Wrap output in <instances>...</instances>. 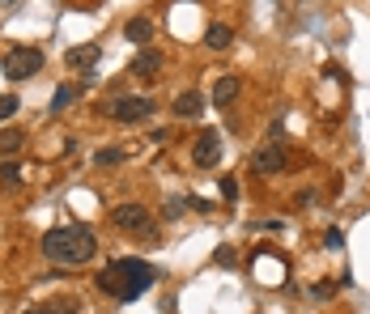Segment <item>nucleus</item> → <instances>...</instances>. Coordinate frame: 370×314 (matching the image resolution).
Wrapping results in <instances>:
<instances>
[{"instance_id": "19", "label": "nucleus", "mask_w": 370, "mask_h": 314, "mask_svg": "<svg viewBox=\"0 0 370 314\" xmlns=\"http://www.w3.org/2000/svg\"><path fill=\"white\" fill-rule=\"evenodd\" d=\"M17 106H21V98H17V94H0V119L17 115Z\"/></svg>"}, {"instance_id": "21", "label": "nucleus", "mask_w": 370, "mask_h": 314, "mask_svg": "<svg viewBox=\"0 0 370 314\" xmlns=\"http://www.w3.org/2000/svg\"><path fill=\"white\" fill-rule=\"evenodd\" d=\"M324 247H328V251H341V247H345V234H341V230L332 225V230L324 234Z\"/></svg>"}, {"instance_id": "15", "label": "nucleus", "mask_w": 370, "mask_h": 314, "mask_svg": "<svg viewBox=\"0 0 370 314\" xmlns=\"http://www.w3.org/2000/svg\"><path fill=\"white\" fill-rule=\"evenodd\" d=\"M77 94H81V85H60V89L51 94V111L60 115L64 106H72V98H77Z\"/></svg>"}, {"instance_id": "2", "label": "nucleus", "mask_w": 370, "mask_h": 314, "mask_svg": "<svg viewBox=\"0 0 370 314\" xmlns=\"http://www.w3.org/2000/svg\"><path fill=\"white\" fill-rule=\"evenodd\" d=\"M94 251H98V238L85 225H60L43 234V255L55 268H81L94 259Z\"/></svg>"}, {"instance_id": "3", "label": "nucleus", "mask_w": 370, "mask_h": 314, "mask_svg": "<svg viewBox=\"0 0 370 314\" xmlns=\"http://www.w3.org/2000/svg\"><path fill=\"white\" fill-rule=\"evenodd\" d=\"M153 111H158V102L145 98V94H119V98L102 102V115H111V119H119V123H141V119H149Z\"/></svg>"}, {"instance_id": "6", "label": "nucleus", "mask_w": 370, "mask_h": 314, "mask_svg": "<svg viewBox=\"0 0 370 314\" xmlns=\"http://www.w3.org/2000/svg\"><path fill=\"white\" fill-rule=\"evenodd\" d=\"M285 166H290V153H285V145L281 140H268V145H260L256 153H251V170L256 174H285Z\"/></svg>"}, {"instance_id": "11", "label": "nucleus", "mask_w": 370, "mask_h": 314, "mask_svg": "<svg viewBox=\"0 0 370 314\" xmlns=\"http://www.w3.org/2000/svg\"><path fill=\"white\" fill-rule=\"evenodd\" d=\"M158 68H162V51H158V47H141V51L132 55V72H136V77H153Z\"/></svg>"}, {"instance_id": "20", "label": "nucleus", "mask_w": 370, "mask_h": 314, "mask_svg": "<svg viewBox=\"0 0 370 314\" xmlns=\"http://www.w3.org/2000/svg\"><path fill=\"white\" fill-rule=\"evenodd\" d=\"M217 191H222V200H239V183H234L230 174H226V179L217 183Z\"/></svg>"}, {"instance_id": "4", "label": "nucleus", "mask_w": 370, "mask_h": 314, "mask_svg": "<svg viewBox=\"0 0 370 314\" xmlns=\"http://www.w3.org/2000/svg\"><path fill=\"white\" fill-rule=\"evenodd\" d=\"M0 68H4L9 81H30V77L43 72V51L38 47H13V51H4Z\"/></svg>"}, {"instance_id": "22", "label": "nucleus", "mask_w": 370, "mask_h": 314, "mask_svg": "<svg viewBox=\"0 0 370 314\" xmlns=\"http://www.w3.org/2000/svg\"><path fill=\"white\" fill-rule=\"evenodd\" d=\"M0 4H4V9H13V4H17V0H0Z\"/></svg>"}, {"instance_id": "10", "label": "nucleus", "mask_w": 370, "mask_h": 314, "mask_svg": "<svg viewBox=\"0 0 370 314\" xmlns=\"http://www.w3.org/2000/svg\"><path fill=\"white\" fill-rule=\"evenodd\" d=\"M205 106H209V98H205L200 89H183V94L175 98V115H179V119H196Z\"/></svg>"}, {"instance_id": "5", "label": "nucleus", "mask_w": 370, "mask_h": 314, "mask_svg": "<svg viewBox=\"0 0 370 314\" xmlns=\"http://www.w3.org/2000/svg\"><path fill=\"white\" fill-rule=\"evenodd\" d=\"M111 221H115L119 230H128V234H145V238H153V234H158V230H153V221H149V208H145V204H136V200L115 204V208H111Z\"/></svg>"}, {"instance_id": "13", "label": "nucleus", "mask_w": 370, "mask_h": 314, "mask_svg": "<svg viewBox=\"0 0 370 314\" xmlns=\"http://www.w3.org/2000/svg\"><path fill=\"white\" fill-rule=\"evenodd\" d=\"M230 43H234V30H230L226 21H213V26L205 30V47H209V51H226Z\"/></svg>"}, {"instance_id": "16", "label": "nucleus", "mask_w": 370, "mask_h": 314, "mask_svg": "<svg viewBox=\"0 0 370 314\" xmlns=\"http://www.w3.org/2000/svg\"><path fill=\"white\" fill-rule=\"evenodd\" d=\"M26 314H77V302H47V306H34V310H26Z\"/></svg>"}, {"instance_id": "18", "label": "nucleus", "mask_w": 370, "mask_h": 314, "mask_svg": "<svg viewBox=\"0 0 370 314\" xmlns=\"http://www.w3.org/2000/svg\"><path fill=\"white\" fill-rule=\"evenodd\" d=\"M0 183H9V187H17V183H21V166H13V162H4V166H0Z\"/></svg>"}, {"instance_id": "7", "label": "nucleus", "mask_w": 370, "mask_h": 314, "mask_svg": "<svg viewBox=\"0 0 370 314\" xmlns=\"http://www.w3.org/2000/svg\"><path fill=\"white\" fill-rule=\"evenodd\" d=\"M192 162H196L200 170H209V166H217V162H222V132H213V128H205V132L196 136V145H192Z\"/></svg>"}, {"instance_id": "1", "label": "nucleus", "mask_w": 370, "mask_h": 314, "mask_svg": "<svg viewBox=\"0 0 370 314\" xmlns=\"http://www.w3.org/2000/svg\"><path fill=\"white\" fill-rule=\"evenodd\" d=\"M158 281V268L145 259H115L98 272V293L115 298V302H136L149 285Z\"/></svg>"}, {"instance_id": "9", "label": "nucleus", "mask_w": 370, "mask_h": 314, "mask_svg": "<svg viewBox=\"0 0 370 314\" xmlns=\"http://www.w3.org/2000/svg\"><path fill=\"white\" fill-rule=\"evenodd\" d=\"M239 94H243V81L226 72V77H217V81H213L209 102H213V106H234V102H239Z\"/></svg>"}, {"instance_id": "14", "label": "nucleus", "mask_w": 370, "mask_h": 314, "mask_svg": "<svg viewBox=\"0 0 370 314\" xmlns=\"http://www.w3.org/2000/svg\"><path fill=\"white\" fill-rule=\"evenodd\" d=\"M21 145H26V132H17V128H4V132H0V157L21 153Z\"/></svg>"}, {"instance_id": "8", "label": "nucleus", "mask_w": 370, "mask_h": 314, "mask_svg": "<svg viewBox=\"0 0 370 314\" xmlns=\"http://www.w3.org/2000/svg\"><path fill=\"white\" fill-rule=\"evenodd\" d=\"M98 60H102V47L98 43H81V47H68L64 51V64L68 68H81V72H94Z\"/></svg>"}, {"instance_id": "17", "label": "nucleus", "mask_w": 370, "mask_h": 314, "mask_svg": "<svg viewBox=\"0 0 370 314\" xmlns=\"http://www.w3.org/2000/svg\"><path fill=\"white\" fill-rule=\"evenodd\" d=\"M124 157H128L124 149H98V153H94V166H119Z\"/></svg>"}, {"instance_id": "12", "label": "nucleus", "mask_w": 370, "mask_h": 314, "mask_svg": "<svg viewBox=\"0 0 370 314\" xmlns=\"http://www.w3.org/2000/svg\"><path fill=\"white\" fill-rule=\"evenodd\" d=\"M124 38H128L132 47H149V38H153V21H149V17H132V21L124 26Z\"/></svg>"}]
</instances>
